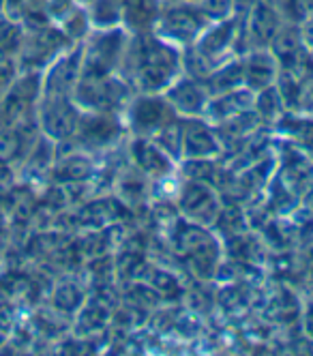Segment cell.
I'll return each instance as SVG.
<instances>
[{
    "mask_svg": "<svg viewBox=\"0 0 313 356\" xmlns=\"http://www.w3.org/2000/svg\"><path fill=\"white\" fill-rule=\"evenodd\" d=\"M185 73L182 49L156 37L152 31L129 41L120 75L134 92L163 95Z\"/></svg>",
    "mask_w": 313,
    "mask_h": 356,
    "instance_id": "cell-1",
    "label": "cell"
},
{
    "mask_svg": "<svg viewBox=\"0 0 313 356\" xmlns=\"http://www.w3.org/2000/svg\"><path fill=\"white\" fill-rule=\"evenodd\" d=\"M211 24L195 3L180 0H161L152 19V33L178 49H189L200 39L204 29Z\"/></svg>",
    "mask_w": 313,
    "mask_h": 356,
    "instance_id": "cell-2",
    "label": "cell"
},
{
    "mask_svg": "<svg viewBox=\"0 0 313 356\" xmlns=\"http://www.w3.org/2000/svg\"><path fill=\"white\" fill-rule=\"evenodd\" d=\"M134 97V88L120 73L110 75H82L75 86L73 99L84 112H125L129 99Z\"/></svg>",
    "mask_w": 313,
    "mask_h": 356,
    "instance_id": "cell-3",
    "label": "cell"
},
{
    "mask_svg": "<svg viewBox=\"0 0 313 356\" xmlns=\"http://www.w3.org/2000/svg\"><path fill=\"white\" fill-rule=\"evenodd\" d=\"M131 41L127 26L90 31L82 45V75H110L120 73L127 47Z\"/></svg>",
    "mask_w": 313,
    "mask_h": 356,
    "instance_id": "cell-4",
    "label": "cell"
},
{
    "mask_svg": "<svg viewBox=\"0 0 313 356\" xmlns=\"http://www.w3.org/2000/svg\"><path fill=\"white\" fill-rule=\"evenodd\" d=\"M285 24V17L266 0H251L241 11V54L249 49L271 47Z\"/></svg>",
    "mask_w": 313,
    "mask_h": 356,
    "instance_id": "cell-5",
    "label": "cell"
},
{
    "mask_svg": "<svg viewBox=\"0 0 313 356\" xmlns=\"http://www.w3.org/2000/svg\"><path fill=\"white\" fill-rule=\"evenodd\" d=\"M178 118L163 95H152V92H134L129 99V104L122 112V120L134 136L152 138L163 124Z\"/></svg>",
    "mask_w": 313,
    "mask_h": 356,
    "instance_id": "cell-6",
    "label": "cell"
},
{
    "mask_svg": "<svg viewBox=\"0 0 313 356\" xmlns=\"http://www.w3.org/2000/svg\"><path fill=\"white\" fill-rule=\"evenodd\" d=\"M82 108L75 104L73 97H39L37 104V122L47 140L65 142L71 140L77 131L82 118Z\"/></svg>",
    "mask_w": 313,
    "mask_h": 356,
    "instance_id": "cell-7",
    "label": "cell"
},
{
    "mask_svg": "<svg viewBox=\"0 0 313 356\" xmlns=\"http://www.w3.org/2000/svg\"><path fill=\"white\" fill-rule=\"evenodd\" d=\"M82 78V45L73 43L41 71V95L73 97Z\"/></svg>",
    "mask_w": 313,
    "mask_h": 356,
    "instance_id": "cell-8",
    "label": "cell"
},
{
    "mask_svg": "<svg viewBox=\"0 0 313 356\" xmlns=\"http://www.w3.org/2000/svg\"><path fill=\"white\" fill-rule=\"evenodd\" d=\"M163 97L178 118H204L208 101H211V92H208L204 82L189 73H182L163 92Z\"/></svg>",
    "mask_w": 313,
    "mask_h": 356,
    "instance_id": "cell-9",
    "label": "cell"
},
{
    "mask_svg": "<svg viewBox=\"0 0 313 356\" xmlns=\"http://www.w3.org/2000/svg\"><path fill=\"white\" fill-rule=\"evenodd\" d=\"M221 140L215 124L206 118H182V159H217L221 155Z\"/></svg>",
    "mask_w": 313,
    "mask_h": 356,
    "instance_id": "cell-10",
    "label": "cell"
},
{
    "mask_svg": "<svg viewBox=\"0 0 313 356\" xmlns=\"http://www.w3.org/2000/svg\"><path fill=\"white\" fill-rule=\"evenodd\" d=\"M125 120L120 114H108V112H82L80 124H77L75 140L82 146L99 148V146H112L122 129Z\"/></svg>",
    "mask_w": 313,
    "mask_h": 356,
    "instance_id": "cell-11",
    "label": "cell"
},
{
    "mask_svg": "<svg viewBox=\"0 0 313 356\" xmlns=\"http://www.w3.org/2000/svg\"><path fill=\"white\" fill-rule=\"evenodd\" d=\"M241 69H243V84L259 92L268 86H275L279 80V60L268 47L264 49H249L241 56Z\"/></svg>",
    "mask_w": 313,
    "mask_h": 356,
    "instance_id": "cell-12",
    "label": "cell"
},
{
    "mask_svg": "<svg viewBox=\"0 0 313 356\" xmlns=\"http://www.w3.org/2000/svg\"><path fill=\"white\" fill-rule=\"evenodd\" d=\"M129 157H131L134 165L152 181H163L174 170V161L166 155V152L156 146L150 138L136 136L131 140V148H129Z\"/></svg>",
    "mask_w": 313,
    "mask_h": 356,
    "instance_id": "cell-13",
    "label": "cell"
},
{
    "mask_svg": "<svg viewBox=\"0 0 313 356\" xmlns=\"http://www.w3.org/2000/svg\"><path fill=\"white\" fill-rule=\"evenodd\" d=\"M180 209L191 221L208 223L219 213V200L213 187L202 181H189L180 191Z\"/></svg>",
    "mask_w": 313,
    "mask_h": 356,
    "instance_id": "cell-14",
    "label": "cell"
},
{
    "mask_svg": "<svg viewBox=\"0 0 313 356\" xmlns=\"http://www.w3.org/2000/svg\"><path fill=\"white\" fill-rule=\"evenodd\" d=\"M253 101H255V92L249 90L247 86H239L225 92H219L215 97H211L208 101V110H206V120L211 124H219L223 120H230L239 114L251 112L253 110Z\"/></svg>",
    "mask_w": 313,
    "mask_h": 356,
    "instance_id": "cell-15",
    "label": "cell"
},
{
    "mask_svg": "<svg viewBox=\"0 0 313 356\" xmlns=\"http://www.w3.org/2000/svg\"><path fill=\"white\" fill-rule=\"evenodd\" d=\"M86 11L93 31L127 26V0H88Z\"/></svg>",
    "mask_w": 313,
    "mask_h": 356,
    "instance_id": "cell-16",
    "label": "cell"
},
{
    "mask_svg": "<svg viewBox=\"0 0 313 356\" xmlns=\"http://www.w3.org/2000/svg\"><path fill=\"white\" fill-rule=\"evenodd\" d=\"M283 110H285V101L277 88V84L255 92L253 112L262 122H279L283 118Z\"/></svg>",
    "mask_w": 313,
    "mask_h": 356,
    "instance_id": "cell-17",
    "label": "cell"
},
{
    "mask_svg": "<svg viewBox=\"0 0 313 356\" xmlns=\"http://www.w3.org/2000/svg\"><path fill=\"white\" fill-rule=\"evenodd\" d=\"M19 150V134L15 129H3L0 131V161H11Z\"/></svg>",
    "mask_w": 313,
    "mask_h": 356,
    "instance_id": "cell-18",
    "label": "cell"
},
{
    "mask_svg": "<svg viewBox=\"0 0 313 356\" xmlns=\"http://www.w3.org/2000/svg\"><path fill=\"white\" fill-rule=\"evenodd\" d=\"M298 31H300V37H303L305 52L309 54V58L313 63V15H309L303 22H298Z\"/></svg>",
    "mask_w": 313,
    "mask_h": 356,
    "instance_id": "cell-19",
    "label": "cell"
},
{
    "mask_svg": "<svg viewBox=\"0 0 313 356\" xmlns=\"http://www.w3.org/2000/svg\"><path fill=\"white\" fill-rule=\"evenodd\" d=\"M3 11H5V0H0V15H3Z\"/></svg>",
    "mask_w": 313,
    "mask_h": 356,
    "instance_id": "cell-20",
    "label": "cell"
},
{
    "mask_svg": "<svg viewBox=\"0 0 313 356\" xmlns=\"http://www.w3.org/2000/svg\"><path fill=\"white\" fill-rule=\"evenodd\" d=\"M73 3H80V5H86V3H88V0H73Z\"/></svg>",
    "mask_w": 313,
    "mask_h": 356,
    "instance_id": "cell-21",
    "label": "cell"
}]
</instances>
